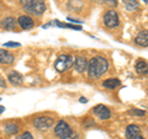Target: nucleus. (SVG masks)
<instances>
[{"instance_id":"nucleus-7","label":"nucleus","mask_w":148,"mask_h":139,"mask_svg":"<svg viewBox=\"0 0 148 139\" xmlns=\"http://www.w3.org/2000/svg\"><path fill=\"white\" fill-rule=\"evenodd\" d=\"M92 111H94V114L96 116V117H99L100 119H109L111 117V112L110 110L106 107V106L104 105H98L95 106L94 108H92Z\"/></svg>"},{"instance_id":"nucleus-31","label":"nucleus","mask_w":148,"mask_h":139,"mask_svg":"<svg viewBox=\"0 0 148 139\" xmlns=\"http://www.w3.org/2000/svg\"><path fill=\"white\" fill-rule=\"evenodd\" d=\"M0 101H1V99H0Z\"/></svg>"},{"instance_id":"nucleus-8","label":"nucleus","mask_w":148,"mask_h":139,"mask_svg":"<svg viewBox=\"0 0 148 139\" xmlns=\"http://www.w3.org/2000/svg\"><path fill=\"white\" fill-rule=\"evenodd\" d=\"M16 21H17L18 26H20L22 30H30L35 25L34 18H32L31 16H29V15H21Z\"/></svg>"},{"instance_id":"nucleus-28","label":"nucleus","mask_w":148,"mask_h":139,"mask_svg":"<svg viewBox=\"0 0 148 139\" xmlns=\"http://www.w3.org/2000/svg\"><path fill=\"white\" fill-rule=\"evenodd\" d=\"M4 111H5V107H4V106H0V114H1Z\"/></svg>"},{"instance_id":"nucleus-25","label":"nucleus","mask_w":148,"mask_h":139,"mask_svg":"<svg viewBox=\"0 0 148 139\" xmlns=\"http://www.w3.org/2000/svg\"><path fill=\"white\" fill-rule=\"evenodd\" d=\"M34 1H35V0H20V3H21V5L24 6V9L27 7V6H30Z\"/></svg>"},{"instance_id":"nucleus-30","label":"nucleus","mask_w":148,"mask_h":139,"mask_svg":"<svg viewBox=\"0 0 148 139\" xmlns=\"http://www.w3.org/2000/svg\"><path fill=\"white\" fill-rule=\"evenodd\" d=\"M143 3H145V4H147V3H148V0H143Z\"/></svg>"},{"instance_id":"nucleus-23","label":"nucleus","mask_w":148,"mask_h":139,"mask_svg":"<svg viewBox=\"0 0 148 139\" xmlns=\"http://www.w3.org/2000/svg\"><path fill=\"white\" fill-rule=\"evenodd\" d=\"M104 4H106L108 6H117V4H119V1L117 0H101Z\"/></svg>"},{"instance_id":"nucleus-4","label":"nucleus","mask_w":148,"mask_h":139,"mask_svg":"<svg viewBox=\"0 0 148 139\" xmlns=\"http://www.w3.org/2000/svg\"><path fill=\"white\" fill-rule=\"evenodd\" d=\"M53 124H54V119L52 117H46V116L37 117L34 121V126L38 129V131H47Z\"/></svg>"},{"instance_id":"nucleus-21","label":"nucleus","mask_w":148,"mask_h":139,"mask_svg":"<svg viewBox=\"0 0 148 139\" xmlns=\"http://www.w3.org/2000/svg\"><path fill=\"white\" fill-rule=\"evenodd\" d=\"M130 113L133 116H140V117H143L146 114V112L143 110H138V108H131L130 110Z\"/></svg>"},{"instance_id":"nucleus-3","label":"nucleus","mask_w":148,"mask_h":139,"mask_svg":"<svg viewBox=\"0 0 148 139\" xmlns=\"http://www.w3.org/2000/svg\"><path fill=\"white\" fill-rule=\"evenodd\" d=\"M74 64V57L71 54H61L57 58V61L54 63V68L59 73L67 72L68 69H71Z\"/></svg>"},{"instance_id":"nucleus-10","label":"nucleus","mask_w":148,"mask_h":139,"mask_svg":"<svg viewBox=\"0 0 148 139\" xmlns=\"http://www.w3.org/2000/svg\"><path fill=\"white\" fill-rule=\"evenodd\" d=\"M140 133H141V128L137 124H128L126 132H125V137L127 139H133L135 137L140 136Z\"/></svg>"},{"instance_id":"nucleus-1","label":"nucleus","mask_w":148,"mask_h":139,"mask_svg":"<svg viewBox=\"0 0 148 139\" xmlns=\"http://www.w3.org/2000/svg\"><path fill=\"white\" fill-rule=\"evenodd\" d=\"M108 69H109V63L101 55H96V57H92L90 61H88L86 70H88V75L91 79L100 78L108 72Z\"/></svg>"},{"instance_id":"nucleus-27","label":"nucleus","mask_w":148,"mask_h":139,"mask_svg":"<svg viewBox=\"0 0 148 139\" xmlns=\"http://www.w3.org/2000/svg\"><path fill=\"white\" fill-rule=\"evenodd\" d=\"M79 102H80V104H86V102H88V99H86V97H80V99H79Z\"/></svg>"},{"instance_id":"nucleus-18","label":"nucleus","mask_w":148,"mask_h":139,"mask_svg":"<svg viewBox=\"0 0 148 139\" xmlns=\"http://www.w3.org/2000/svg\"><path fill=\"white\" fill-rule=\"evenodd\" d=\"M123 4L128 11H135L138 9V1L137 0H123Z\"/></svg>"},{"instance_id":"nucleus-16","label":"nucleus","mask_w":148,"mask_h":139,"mask_svg":"<svg viewBox=\"0 0 148 139\" xmlns=\"http://www.w3.org/2000/svg\"><path fill=\"white\" fill-rule=\"evenodd\" d=\"M147 69H148V64L146 61H142L140 59L136 63V73L140 74V75H143V74H147Z\"/></svg>"},{"instance_id":"nucleus-2","label":"nucleus","mask_w":148,"mask_h":139,"mask_svg":"<svg viewBox=\"0 0 148 139\" xmlns=\"http://www.w3.org/2000/svg\"><path fill=\"white\" fill-rule=\"evenodd\" d=\"M54 134L59 139H73L74 136H75L73 133V129L71 128V126L63 119H61L57 123V126L54 127Z\"/></svg>"},{"instance_id":"nucleus-22","label":"nucleus","mask_w":148,"mask_h":139,"mask_svg":"<svg viewBox=\"0 0 148 139\" xmlns=\"http://www.w3.org/2000/svg\"><path fill=\"white\" fill-rule=\"evenodd\" d=\"M5 48H17V47H20V43H17V42H6V43H4L3 44Z\"/></svg>"},{"instance_id":"nucleus-14","label":"nucleus","mask_w":148,"mask_h":139,"mask_svg":"<svg viewBox=\"0 0 148 139\" xmlns=\"http://www.w3.org/2000/svg\"><path fill=\"white\" fill-rule=\"evenodd\" d=\"M8 80L11 82L12 85H21L24 82V76L17 72H11L8 75Z\"/></svg>"},{"instance_id":"nucleus-19","label":"nucleus","mask_w":148,"mask_h":139,"mask_svg":"<svg viewBox=\"0 0 148 139\" xmlns=\"http://www.w3.org/2000/svg\"><path fill=\"white\" fill-rule=\"evenodd\" d=\"M54 24L57 25L58 27H64V29H72V30H77V31H80L82 30V26L80 25H74V24H62L59 22L58 20H54Z\"/></svg>"},{"instance_id":"nucleus-20","label":"nucleus","mask_w":148,"mask_h":139,"mask_svg":"<svg viewBox=\"0 0 148 139\" xmlns=\"http://www.w3.org/2000/svg\"><path fill=\"white\" fill-rule=\"evenodd\" d=\"M5 132L8 134H16L18 132V127L15 123H6L5 124Z\"/></svg>"},{"instance_id":"nucleus-6","label":"nucleus","mask_w":148,"mask_h":139,"mask_svg":"<svg viewBox=\"0 0 148 139\" xmlns=\"http://www.w3.org/2000/svg\"><path fill=\"white\" fill-rule=\"evenodd\" d=\"M120 24V18L116 11L110 10L104 15V25L108 27V29H115Z\"/></svg>"},{"instance_id":"nucleus-11","label":"nucleus","mask_w":148,"mask_h":139,"mask_svg":"<svg viewBox=\"0 0 148 139\" xmlns=\"http://www.w3.org/2000/svg\"><path fill=\"white\" fill-rule=\"evenodd\" d=\"M135 43L137 46H140V47H147L148 46V32H147V30L141 31L140 33L136 36Z\"/></svg>"},{"instance_id":"nucleus-15","label":"nucleus","mask_w":148,"mask_h":139,"mask_svg":"<svg viewBox=\"0 0 148 139\" xmlns=\"http://www.w3.org/2000/svg\"><path fill=\"white\" fill-rule=\"evenodd\" d=\"M120 80L117 78H109V79H106V80L103 82V86L106 87V89H116L117 86H120Z\"/></svg>"},{"instance_id":"nucleus-26","label":"nucleus","mask_w":148,"mask_h":139,"mask_svg":"<svg viewBox=\"0 0 148 139\" xmlns=\"http://www.w3.org/2000/svg\"><path fill=\"white\" fill-rule=\"evenodd\" d=\"M67 20H68V21H71V22H73L74 25H75V24H79V25H82V24H83V21H80V20H74V18H72V17H68Z\"/></svg>"},{"instance_id":"nucleus-17","label":"nucleus","mask_w":148,"mask_h":139,"mask_svg":"<svg viewBox=\"0 0 148 139\" xmlns=\"http://www.w3.org/2000/svg\"><path fill=\"white\" fill-rule=\"evenodd\" d=\"M68 7L71 9V10H74L77 12H79L83 7V1L82 0H71L68 4Z\"/></svg>"},{"instance_id":"nucleus-5","label":"nucleus","mask_w":148,"mask_h":139,"mask_svg":"<svg viewBox=\"0 0 148 139\" xmlns=\"http://www.w3.org/2000/svg\"><path fill=\"white\" fill-rule=\"evenodd\" d=\"M25 11L30 12L35 16H40V15H42V14H45V11H46V4L43 0H35L30 6L25 7Z\"/></svg>"},{"instance_id":"nucleus-9","label":"nucleus","mask_w":148,"mask_h":139,"mask_svg":"<svg viewBox=\"0 0 148 139\" xmlns=\"http://www.w3.org/2000/svg\"><path fill=\"white\" fill-rule=\"evenodd\" d=\"M73 65L78 73H84L88 69V61H86L85 57H83V55H78V57L74 58Z\"/></svg>"},{"instance_id":"nucleus-13","label":"nucleus","mask_w":148,"mask_h":139,"mask_svg":"<svg viewBox=\"0 0 148 139\" xmlns=\"http://www.w3.org/2000/svg\"><path fill=\"white\" fill-rule=\"evenodd\" d=\"M15 57L5 49H0V64H12Z\"/></svg>"},{"instance_id":"nucleus-29","label":"nucleus","mask_w":148,"mask_h":139,"mask_svg":"<svg viewBox=\"0 0 148 139\" xmlns=\"http://www.w3.org/2000/svg\"><path fill=\"white\" fill-rule=\"evenodd\" d=\"M133 139H146L145 137H142V136H137V137H135Z\"/></svg>"},{"instance_id":"nucleus-24","label":"nucleus","mask_w":148,"mask_h":139,"mask_svg":"<svg viewBox=\"0 0 148 139\" xmlns=\"http://www.w3.org/2000/svg\"><path fill=\"white\" fill-rule=\"evenodd\" d=\"M16 139H34V137H32V134L30 132H25V133H22L21 136H18Z\"/></svg>"},{"instance_id":"nucleus-12","label":"nucleus","mask_w":148,"mask_h":139,"mask_svg":"<svg viewBox=\"0 0 148 139\" xmlns=\"http://www.w3.org/2000/svg\"><path fill=\"white\" fill-rule=\"evenodd\" d=\"M1 26H3L5 30H8V31H14V30H16L17 21H16L14 17L8 16V17H5V18H3Z\"/></svg>"}]
</instances>
